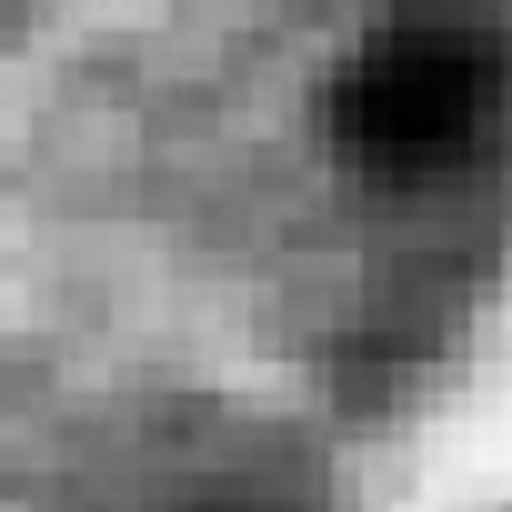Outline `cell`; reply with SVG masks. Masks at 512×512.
Instances as JSON below:
<instances>
[{"instance_id":"6da1fadb","label":"cell","mask_w":512,"mask_h":512,"mask_svg":"<svg viewBox=\"0 0 512 512\" xmlns=\"http://www.w3.org/2000/svg\"><path fill=\"white\" fill-rule=\"evenodd\" d=\"M322 141L372 191H462L512 161V21L392 11L322 81Z\"/></svg>"}]
</instances>
